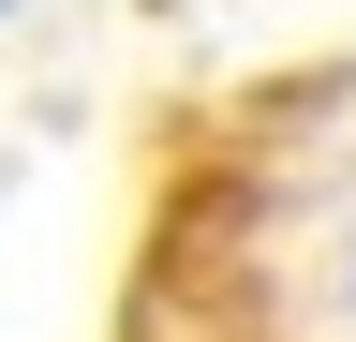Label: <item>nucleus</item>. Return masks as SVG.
<instances>
[{
  "label": "nucleus",
  "instance_id": "obj_1",
  "mask_svg": "<svg viewBox=\"0 0 356 342\" xmlns=\"http://www.w3.org/2000/svg\"><path fill=\"white\" fill-rule=\"evenodd\" d=\"M341 313H356V238H341Z\"/></svg>",
  "mask_w": 356,
  "mask_h": 342
}]
</instances>
